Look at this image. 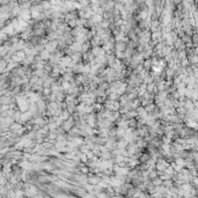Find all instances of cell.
<instances>
[{"label":"cell","instance_id":"1","mask_svg":"<svg viewBox=\"0 0 198 198\" xmlns=\"http://www.w3.org/2000/svg\"><path fill=\"white\" fill-rule=\"evenodd\" d=\"M57 45H59L58 42H56V41H51V42H49V43L46 44V50H48L49 52H53V51H56Z\"/></svg>","mask_w":198,"mask_h":198},{"label":"cell","instance_id":"2","mask_svg":"<svg viewBox=\"0 0 198 198\" xmlns=\"http://www.w3.org/2000/svg\"><path fill=\"white\" fill-rule=\"evenodd\" d=\"M115 46H116V50L119 51V52H124L126 49H128L124 42H117V43L115 44Z\"/></svg>","mask_w":198,"mask_h":198},{"label":"cell","instance_id":"3","mask_svg":"<svg viewBox=\"0 0 198 198\" xmlns=\"http://www.w3.org/2000/svg\"><path fill=\"white\" fill-rule=\"evenodd\" d=\"M39 58H41L42 60H44V59H49V58H51V57H50V52H49V51L46 50V49H44V50L41 52V57H39Z\"/></svg>","mask_w":198,"mask_h":198},{"label":"cell","instance_id":"4","mask_svg":"<svg viewBox=\"0 0 198 198\" xmlns=\"http://www.w3.org/2000/svg\"><path fill=\"white\" fill-rule=\"evenodd\" d=\"M107 195H108L107 192H98V194H97V198H109Z\"/></svg>","mask_w":198,"mask_h":198},{"label":"cell","instance_id":"5","mask_svg":"<svg viewBox=\"0 0 198 198\" xmlns=\"http://www.w3.org/2000/svg\"><path fill=\"white\" fill-rule=\"evenodd\" d=\"M88 170H89V169H88L86 166H81V167H80V172H81V173H85V174H87Z\"/></svg>","mask_w":198,"mask_h":198}]
</instances>
